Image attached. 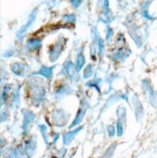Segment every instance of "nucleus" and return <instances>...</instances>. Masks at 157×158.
<instances>
[{
  "mask_svg": "<svg viewBox=\"0 0 157 158\" xmlns=\"http://www.w3.org/2000/svg\"><path fill=\"white\" fill-rule=\"evenodd\" d=\"M27 45L30 48V49H38L41 46V40L39 39H31L27 42Z\"/></svg>",
  "mask_w": 157,
  "mask_h": 158,
  "instance_id": "14",
  "label": "nucleus"
},
{
  "mask_svg": "<svg viewBox=\"0 0 157 158\" xmlns=\"http://www.w3.org/2000/svg\"><path fill=\"white\" fill-rule=\"evenodd\" d=\"M54 67H42V69H41L39 72L35 73V75H42V76L46 77V78H51L52 75V70H53Z\"/></svg>",
  "mask_w": 157,
  "mask_h": 158,
  "instance_id": "9",
  "label": "nucleus"
},
{
  "mask_svg": "<svg viewBox=\"0 0 157 158\" xmlns=\"http://www.w3.org/2000/svg\"><path fill=\"white\" fill-rule=\"evenodd\" d=\"M107 130H108V134L110 137H114V134H115V129L114 127V125H109L107 127Z\"/></svg>",
  "mask_w": 157,
  "mask_h": 158,
  "instance_id": "18",
  "label": "nucleus"
},
{
  "mask_svg": "<svg viewBox=\"0 0 157 158\" xmlns=\"http://www.w3.org/2000/svg\"><path fill=\"white\" fill-rule=\"evenodd\" d=\"M35 149H36V143L33 140L29 141L28 143H27V147H26V152L29 155H32L34 153V152H35Z\"/></svg>",
  "mask_w": 157,
  "mask_h": 158,
  "instance_id": "13",
  "label": "nucleus"
},
{
  "mask_svg": "<svg viewBox=\"0 0 157 158\" xmlns=\"http://www.w3.org/2000/svg\"><path fill=\"white\" fill-rule=\"evenodd\" d=\"M143 89L145 91V95L146 97L147 98L149 104H151L152 107L156 108L157 107V97H156V94L153 90V88L147 80H144L143 81Z\"/></svg>",
  "mask_w": 157,
  "mask_h": 158,
  "instance_id": "1",
  "label": "nucleus"
},
{
  "mask_svg": "<svg viewBox=\"0 0 157 158\" xmlns=\"http://www.w3.org/2000/svg\"><path fill=\"white\" fill-rule=\"evenodd\" d=\"M117 114H118V121H120L124 124L125 123V118H126V110L123 106H119L118 108V111H117Z\"/></svg>",
  "mask_w": 157,
  "mask_h": 158,
  "instance_id": "10",
  "label": "nucleus"
},
{
  "mask_svg": "<svg viewBox=\"0 0 157 158\" xmlns=\"http://www.w3.org/2000/svg\"><path fill=\"white\" fill-rule=\"evenodd\" d=\"M71 2L75 7H78L81 4V0H71Z\"/></svg>",
  "mask_w": 157,
  "mask_h": 158,
  "instance_id": "22",
  "label": "nucleus"
},
{
  "mask_svg": "<svg viewBox=\"0 0 157 158\" xmlns=\"http://www.w3.org/2000/svg\"><path fill=\"white\" fill-rule=\"evenodd\" d=\"M85 63V58L84 56V54L79 53L77 56V59H76V67H77L78 71H80L81 68H83Z\"/></svg>",
  "mask_w": 157,
  "mask_h": 158,
  "instance_id": "12",
  "label": "nucleus"
},
{
  "mask_svg": "<svg viewBox=\"0 0 157 158\" xmlns=\"http://www.w3.org/2000/svg\"><path fill=\"white\" fill-rule=\"evenodd\" d=\"M62 50H63V44H61V43L58 42L56 45H54L52 48V51H51V53H50V59H51V61H52V62L56 61L57 58L60 56L61 52H62Z\"/></svg>",
  "mask_w": 157,
  "mask_h": 158,
  "instance_id": "4",
  "label": "nucleus"
},
{
  "mask_svg": "<svg viewBox=\"0 0 157 158\" xmlns=\"http://www.w3.org/2000/svg\"><path fill=\"white\" fill-rule=\"evenodd\" d=\"M123 123L120 122V121H118V135L120 137L122 134H123Z\"/></svg>",
  "mask_w": 157,
  "mask_h": 158,
  "instance_id": "19",
  "label": "nucleus"
},
{
  "mask_svg": "<svg viewBox=\"0 0 157 158\" xmlns=\"http://www.w3.org/2000/svg\"><path fill=\"white\" fill-rule=\"evenodd\" d=\"M91 75H92V66L89 64V65H87V66H86L85 70V72H84V76H85V79H87V78L91 77Z\"/></svg>",
  "mask_w": 157,
  "mask_h": 158,
  "instance_id": "15",
  "label": "nucleus"
},
{
  "mask_svg": "<svg viewBox=\"0 0 157 158\" xmlns=\"http://www.w3.org/2000/svg\"><path fill=\"white\" fill-rule=\"evenodd\" d=\"M12 72L14 74L18 75V76H20V75H23V65L20 64V63H18V62L14 63L12 65Z\"/></svg>",
  "mask_w": 157,
  "mask_h": 158,
  "instance_id": "11",
  "label": "nucleus"
},
{
  "mask_svg": "<svg viewBox=\"0 0 157 158\" xmlns=\"http://www.w3.org/2000/svg\"><path fill=\"white\" fill-rule=\"evenodd\" d=\"M117 143H114V145H112L111 147H110V148H109L107 152H106V153H105V155L104 156H106V157H111V156H113V154H114V149H115V148H117Z\"/></svg>",
  "mask_w": 157,
  "mask_h": 158,
  "instance_id": "16",
  "label": "nucleus"
},
{
  "mask_svg": "<svg viewBox=\"0 0 157 158\" xmlns=\"http://www.w3.org/2000/svg\"><path fill=\"white\" fill-rule=\"evenodd\" d=\"M81 129H83V127H79L78 129L74 130V131L65 133L64 136H63V143H64V145H69V143L75 139V137H76V135L81 131Z\"/></svg>",
  "mask_w": 157,
  "mask_h": 158,
  "instance_id": "7",
  "label": "nucleus"
},
{
  "mask_svg": "<svg viewBox=\"0 0 157 158\" xmlns=\"http://www.w3.org/2000/svg\"><path fill=\"white\" fill-rule=\"evenodd\" d=\"M63 19H67V22L68 23H73L74 20H75V16H65Z\"/></svg>",
  "mask_w": 157,
  "mask_h": 158,
  "instance_id": "21",
  "label": "nucleus"
},
{
  "mask_svg": "<svg viewBox=\"0 0 157 158\" xmlns=\"http://www.w3.org/2000/svg\"><path fill=\"white\" fill-rule=\"evenodd\" d=\"M59 114H56V112H54L53 114H52V119H53V122L56 125H60L62 126L65 124V122L68 120V118L66 116V114H64L63 115L61 114V116H58Z\"/></svg>",
  "mask_w": 157,
  "mask_h": 158,
  "instance_id": "8",
  "label": "nucleus"
},
{
  "mask_svg": "<svg viewBox=\"0 0 157 158\" xmlns=\"http://www.w3.org/2000/svg\"><path fill=\"white\" fill-rule=\"evenodd\" d=\"M39 127H40L41 130H42V134H43V136H45L44 138H45V140H46V142H47V128H46V126H44V125H40Z\"/></svg>",
  "mask_w": 157,
  "mask_h": 158,
  "instance_id": "20",
  "label": "nucleus"
},
{
  "mask_svg": "<svg viewBox=\"0 0 157 158\" xmlns=\"http://www.w3.org/2000/svg\"><path fill=\"white\" fill-rule=\"evenodd\" d=\"M148 4H149V2L147 3V5L144 6V9H143V16H144L147 19H153V18L149 16V14L147 12V10H148Z\"/></svg>",
  "mask_w": 157,
  "mask_h": 158,
  "instance_id": "17",
  "label": "nucleus"
},
{
  "mask_svg": "<svg viewBox=\"0 0 157 158\" xmlns=\"http://www.w3.org/2000/svg\"><path fill=\"white\" fill-rule=\"evenodd\" d=\"M133 105H134V108H135L136 118H137V120H141L145 115V110H144L143 104L139 100V97L137 95L133 96Z\"/></svg>",
  "mask_w": 157,
  "mask_h": 158,
  "instance_id": "2",
  "label": "nucleus"
},
{
  "mask_svg": "<svg viewBox=\"0 0 157 158\" xmlns=\"http://www.w3.org/2000/svg\"><path fill=\"white\" fill-rule=\"evenodd\" d=\"M64 68H65V71H66V74H67V76L69 77L70 79L72 80H76L78 81L79 80V76H78V74H77V67H75V65L73 64V62H71V61H68V62L65 63L64 65Z\"/></svg>",
  "mask_w": 157,
  "mask_h": 158,
  "instance_id": "3",
  "label": "nucleus"
},
{
  "mask_svg": "<svg viewBox=\"0 0 157 158\" xmlns=\"http://www.w3.org/2000/svg\"><path fill=\"white\" fill-rule=\"evenodd\" d=\"M44 95H45V89L42 86H40V85L34 86V88L32 89V96L34 100L42 101Z\"/></svg>",
  "mask_w": 157,
  "mask_h": 158,
  "instance_id": "5",
  "label": "nucleus"
},
{
  "mask_svg": "<svg viewBox=\"0 0 157 158\" xmlns=\"http://www.w3.org/2000/svg\"><path fill=\"white\" fill-rule=\"evenodd\" d=\"M86 109H87L86 106H81V107L80 108L79 112H78V114H77L76 118L74 119L73 123L70 125L71 128L74 127V126H76V125H78L79 123H81V121H83V118H84V116H85V112H86Z\"/></svg>",
  "mask_w": 157,
  "mask_h": 158,
  "instance_id": "6",
  "label": "nucleus"
}]
</instances>
